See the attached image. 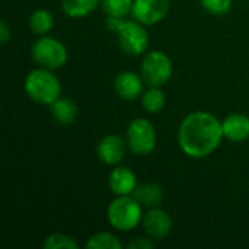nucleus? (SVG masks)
Wrapping results in <instances>:
<instances>
[{
    "mask_svg": "<svg viewBox=\"0 0 249 249\" xmlns=\"http://www.w3.org/2000/svg\"><path fill=\"white\" fill-rule=\"evenodd\" d=\"M142 226L144 229V233L152 238L155 242L166 239L174 228V222L171 214L160 209V207H153L147 209V212L143 214Z\"/></svg>",
    "mask_w": 249,
    "mask_h": 249,
    "instance_id": "obj_8",
    "label": "nucleus"
},
{
    "mask_svg": "<svg viewBox=\"0 0 249 249\" xmlns=\"http://www.w3.org/2000/svg\"><path fill=\"white\" fill-rule=\"evenodd\" d=\"M107 25L117 34L118 44L125 54L137 57L149 48V32L144 25L136 19L125 20L124 18H108Z\"/></svg>",
    "mask_w": 249,
    "mask_h": 249,
    "instance_id": "obj_2",
    "label": "nucleus"
},
{
    "mask_svg": "<svg viewBox=\"0 0 249 249\" xmlns=\"http://www.w3.org/2000/svg\"><path fill=\"white\" fill-rule=\"evenodd\" d=\"M134 0H101L102 10L108 18H125L131 15Z\"/></svg>",
    "mask_w": 249,
    "mask_h": 249,
    "instance_id": "obj_20",
    "label": "nucleus"
},
{
    "mask_svg": "<svg viewBox=\"0 0 249 249\" xmlns=\"http://www.w3.org/2000/svg\"><path fill=\"white\" fill-rule=\"evenodd\" d=\"M223 136L229 142L241 143L249 139V117L245 114H231L222 121Z\"/></svg>",
    "mask_w": 249,
    "mask_h": 249,
    "instance_id": "obj_13",
    "label": "nucleus"
},
{
    "mask_svg": "<svg viewBox=\"0 0 249 249\" xmlns=\"http://www.w3.org/2000/svg\"><path fill=\"white\" fill-rule=\"evenodd\" d=\"M31 55L38 67L48 70L61 69L69 58L67 48L61 41L44 35L34 42L31 48Z\"/></svg>",
    "mask_w": 249,
    "mask_h": 249,
    "instance_id": "obj_5",
    "label": "nucleus"
},
{
    "mask_svg": "<svg viewBox=\"0 0 249 249\" xmlns=\"http://www.w3.org/2000/svg\"><path fill=\"white\" fill-rule=\"evenodd\" d=\"M137 177L128 166H115L108 175V187L114 196H133Z\"/></svg>",
    "mask_w": 249,
    "mask_h": 249,
    "instance_id": "obj_12",
    "label": "nucleus"
},
{
    "mask_svg": "<svg viewBox=\"0 0 249 249\" xmlns=\"http://www.w3.org/2000/svg\"><path fill=\"white\" fill-rule=\"evenodd\" d=\"M23 89L26 95L39 105H51L61 96L60 79L48 69H34L31 70L25 80Z\"/></svg>",
    "mask_w": 249,
    "mask_h": 249,
    "instance_id": "obj_3",
    "label": "nucleus"
},
{
    "mask_svg": "<svg viewBox=\"0 0 249 249\" xmlns=\"http://www.w3.org/2000/svg\"><path fill=\"white\" fill-rule=\"evenodd\" d=\"M54 26V18L51 12L45 9H36L29 16V28L36 35H47Z\"/></svg>",
    "mask_w": 249,
    "mask_h": 249,
    "instance_id": "obj_18",
    "label": "nucleus"
},
{
    "mask_svg": "<svg viewBox=\"0 0 249 249\" xmlns=\"http://www.w3.org/2000/svg\"><path fill=\"white\" fill-rule=\"evenodd\" d=\"M223 137L222 121L207 111L190 112L178 128L179 149L191 159H204L214 153Z\"/></svg>",
    "mask_w": 249,
    "mask_h": 249,
    "instance_id": "obj_1",
    "label": "nucleus"
},
{
    "mask_svg": "<svg viewBox=\"0 0 249 249\" xmlns=\"http://www.w3.org/2000/svg\"><path fill=\"white\" fill-rule=\"evenodd\" d=\"M174 73V64L168 54L159 50L147 53L142 61V77L149 86L162 88L166 85Z\"/></svg>",
    "mask_w": 249,
    "mask_h": 249,
    "instance_id": "obj_7",
    "label": "nucleus"
},
{
    "mask_svg": "<svg viewBox=\"0 0 249 249\" xmlns=\"http://www.w3.org/2000/svg\"><path fill=\"white\" fill-rule=\"evenodd\" d=\"M99 4L101 0H61L64 15L71 19H80L90 15Z\"/></svg>",
    "mask_w": 249,
    "mask_h": 249,
    "instance_id": "obj_16",
    "label": "nucleus"
},
{
    "mask_svg": "<svg viewBox=\"0 0 249 249\" xmlns=\"http://www.w3.org/2000/svg\"><path fill=\"white\" fill-rule=\"evenodd\" d=\"M204 10L214 16H223L231 12L233 0H200Z\"/></svg>",
    "mask_w": 249,
    "mask_h": 249,
    "instance_id": "obj_22",
    "label": "nucleus"
},
{
    "mask_svg": "<svg viewBox=\"0 0 249 249\" xmlns=\"http://www.w3.org/2000/svg\"><path fill=\"white\" fill-rule=\"evenodd\" d=\"M50 111L55 123L61 125H70L77 118V105L70 98L60 96L57 101H54L50 105Z\"/></svg>",
    "mask_w": 249,
    "mask_h": 249,
    "instance_id": "obj_15",
    "label": "nucleus"
},
{
    "mask_svg": "<svg viewBox=\"0 0 249 249\" xmlns=\"http://www.w3.org/2000/svg\"><path fill=\"white\" fill-rule=\"evenodd\" d=\"M44 249H77L79 244L77 241L66 233H51L48 235L44 242H42Z\"/></svg>",
    "mask_w": 249,
    "mask_h": 249,
    "instance_id": "obj_21",
    "label": "nucleus"
},
{
    "mask_svg": "<svg viewBox=\"0 0 249 249\" xmlns=\"http://www.w3.org/2000/svg\"><path fill=\"white\" fill-rule=\"evenodd\" d=\"M133 197L140 203L142 207L153 209L159 207L163 201V188L155 182H144L139 184L133 193Z\"/></svg>",
    "mask_w": 249,
    "mask_h": 249,
    "instance_id": "obj_14",
    "label": "nucleus"
},
{
    "mask_svg": "<svg viewBox=\"0 0 249 249\" xmlns=\"http://www.w3.org/2000/svg\"><path fill=\"white\" fill-rule=\"evenodd\" d=\"M155 247V241L152 238H149L147 235L146 236H139V238H134L130 244H128V248L131 249H152Z\"/></svg>",
    "mask_w": 249,
    "mask_h": 249,
    "instance_id": "obj_23",
    "label": "nucleus"
},
{
    "mask_svg": "<svg viewBox=\"0 0 249 249\" xmlns=\"http://www.w3.org/2000/svg\"><path fill=\"white\" fill-rule=\"evenodd\" d=\"M108 223L118 232H131L143 220V207L133 196H115L107 209Z\"/></svg>",
    "mask_w": 249,
    "mask_h": 249,
    "instance_id": "obj_4",
    "label": "nucleus"
},
{
    "mask_svg": "<svg viewBox=\"0 0 249 249\" xmlns=\"http://www.w3.org/2000/svg\"><path fill=\"white\" fill-rule=\"evenodd\" d=\"M10 38H12V31H10L7 22H6L4 19H1V20H0V42L4 45V44L9 42Z\"/></svg>",
    "mask_w": 249,
    "mask_h": 249,
    "instance_id": "obj_24",
    "label": "nucleus"
},
{
    "mask_svg": "<svg viewBox=\"0 0 249 249\" xmlns=\"http://www.w3.org/2000/svg\"><path fill=\"white\" fill-rule=\"evenodd\" d=\"M169 4V0H134L131 16L144 26H152L166 18Z\"/></svg>",
    "mask_w": 249,
    "mask_h": 249,
    "instance_id": "obj_9",
    "label": "nucleus"
},
{
    "mask_svg": "<svg viewBox=\"0 0 249 249\" xmlns=\"http://www.w3.org/2000/svg\"><path fill=\"white\" fill-rule=\"evenodd\" d=\"M143 77L131 70H124L114 79V90L124 101H134L143 93Z\"/></svg>",
    "mask_w": 249,
    "mask_h": 249,
    "instance_id": "obj_11",
    "label": "nucleus"
},
{
    "mask_svg": "<svg viewBox=\"0 0 249 249\" xmlns=\"http://www.w3.org/2000/svg\"><path fill=\"white\" fill-rule=\"evenodd\" d=\"M127 147V142L121 136L107 134L99 140L96 146V155L102 163L108 166H117L124 159Z\"/></svg>",
    "mask_w": 249,
    "mask_h": 249,
    "instance_id": "obj_10",
    "label": "nucleus"
},
{
    "mask_svg": "<svg viewBox=\"0 0 249 249\" xmlns=\"http://www.w3.org/2000/svg\"><path fill=\"white\" fill-rule=\"evenodd\" d=\"M88 249H123V242L120 238L111 232H98L92 235L88 242Z\"/></svg>",
    "mask_w": 249,
    "mask_h": 249,
    "instance_id": "obj_19",
    "label": "nucleus"
},
{
    "mask_svg": "<svg viewBox=\"0 0 249 249\" xmlns=\"http://www.w3.org/2000/svg\"><path fill=\"white\" fill-rule=\"evenodd\" d=\"M158 143L156 128L147 118H134L127 127V146L139 156L150 155Z\"/></svg>",
    "mask_w": 249,
    "mask_h": 249,
    "instance_id": "obj_6",
    "label": "nucleus"
},
{
    "mask_svg": "<svg viewBox=\"0 0 249 249\" xmlns=\"http://www.w3.org/2000/svg\"><path fill=\"white\" fill-rule=\"evenodd\" d=\"M142 105L150 114L160 112L166 105V95L159 86H149V89L142 95Z\"/></svg>",
    "mask_w": 249,
    "mask_h": 249,
    "instance_id": "obj_17",
    "label": "nucleus"
}]
</instances>
